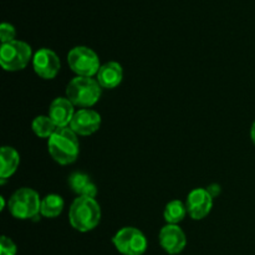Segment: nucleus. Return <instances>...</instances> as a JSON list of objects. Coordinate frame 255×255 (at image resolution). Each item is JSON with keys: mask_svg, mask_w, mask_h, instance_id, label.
Here are the masks:
<instances>
[{"mask_svg": "<svg viewBox=\"0 0 255 255\" xmlns=\"http://www.w3.org/2000/svg\"><path fill=\"white\" fill-rule=\"evenodd\" d=\"M32 59V50L27 42L14 40L7 44H1L0 49V65L5 71L15 72L25 69Z\"/></svg>", "mask_w": 255, "mask_h": 255, "instance_id": "obj_5", "label": "nucleus"}, {"mask_svg": "<svg viewBox=\"0 0 255 255\" xmlns=\"http://www.w3.org/2000/svg\"><path fill=\"white\" fill-rule=\"evenodd\" d=\"M20 163V154L15 148L4 146L0 152V181L4 183L5 179L11 177L16 172Z\"/></svg>", "mask_w": 255, "mask_h": 255, "instance_id": "obj_14", "label": "nucleus"}, {"mask_svg": "<svg viewBox=\"0 0 255 255\" xmlns=\"http://www.w3.org/2000/svg\"><path fill=\"white\" fill-rule=\"evenodd\" d=\"M65 207V202L59 194H47L41 199L40 206V214L45 218H56L62 213Z\"/></svg>", "mask_w": 255, "mask_h": 255, "instance_id": "obj_16", "label": "nucleus"}, {"mask_svg": "<svg viewBox=\"0 0 255 255\" xmlns=\"http://www.w3.org/2000/svg\"><path fill=\"white\" fill-rule=\"evenodd\" d=\"M187 211L194 221H201L211 213L213 208V197L207 188H194L187 197Z\"/></svg>", "mask_w": 255, "mask_h": 255, "instance_id": "obj_9", "label": "nucleus"}, {"mask_svg": "<svg viewBox=\"0 0 255 255\" xmlns=\"http://www.w3.org/2000/svg\"><path fill=\"white\" fill-rule=\"evenodd\" d=\"M207 191H208L209 193H211V196L214 198V197H217L219 193H221V187H219L218 184H212L211 187L207 188Z\"/></svg>", "mask_w": 255, "mask_h": 255, "instance_id": "obj_21", "label": "nucleus"}, {"mask_svg": "<svg viewBox=\"0 0 255 255\" xmlns=\"http://www.w3.org/2000/svg\"><path fill=\"white\" fill-rule=\"evenodd\" d=\"M32 131L40 138H50L55 133L59 127L54 124L49 116H37L35 117L31 124Z\"/></svg>", "mask_w": 255, "mask_h": 255, "instance_id": "obj_18", "label": "nucleus"}, {"mask_svg": "<svg viewBox=\"0 0 255 255\" xmlns=\"http://www.w3.org/2000/svg\"><path fill=\"white\" fill-rule=\"evenodd\" d=\"M67 64L77 76L82 77L95 76L101 67L99 55L87 46H76L70 50Z\"/></svg>", "mask_w": 255, "mask_h": 255, "instance_id": "obj_6", "label": "nucleus"}, {"mask_svg": "<svg viewBox=\"0 0 255 255\" xmlns=\"http://www.w3.org/2000/svg\"><path fill=\"white\" fill-rule=\"evenodd\" d=\"M112 243L122 255H143L147 251L146 236L134 227H125L116 232Z\"/></svg>", "mask_w": 255, "mask_h": 255, "instance_id": "obj_7", "label": "nucleus"}, {"mask_svg": "<svg viewBox=\"0 0 255 255\" xmlns=\"http://www.w3.org/2000/svg\"><path fill=\"white\" fill-rule=\"evenodd\" d=\"M15 27L12 26L9 22H2L0 25V40H1V44H7V42H11L15 40Z\"/></svg>", "mask_w": 255, "mask_h": 255, "instance_id": "obj_19", "label": "nucleus"}, {"mask_svg": "<svg viewBox=\"0 0 255 255\" xmlns=\"http://www.w3.org/2000/svg\"><path fill=\"white\" fill-rule=\"evenodd\" d=\"M47 149L50 156L59 164L74 163L80 153V143L77 134L70 127H61L47 138Z\"/></svg>", "mask_w": 255, "mask_h": 255, "instance_id": "obj_1", "label": "nucleus"}, {"mask_svg": "<svg viewBox=\"0 0 255 255\" xmlns=\"http://www.w3.org/2000/svg\"><path fill=\"white\" fill-rule=\"evenodd\" d=\"M0 201H1V208H0V209H1V211H2V209L5 208V202H4V197H0Z\"/></svg>", "mask_w": 255, "mask_h": 255, "instance_id": "obj_23", "label": "nucleus"}, {"mask_svg": "<svg viewBox=\"0 0 255 255\" xmlns=\"http://www.w3.org/2000/svg\"><path fill=\"white\" fill-rule=\"evenodd\" d=\"M101 207L95 198L77 197L69 209V222L72 228L87 233L99 226L101 221Z\"/></svg>", "mask_w": 255, "mask_h": 255, "instance_id": "obj_2", "label": "nucleus"}, {"mask_svg": "<svg viewBox=\"0 0 255 255\" xmlns=\"http://www.w3.org/2000/svg\"><path fill=\"white\" fill-rule=\"evenodd\" d=\"M69 186L71 191L77 194V197L95 198L97 196V188L95 183L86 173L82 172H74L69 177Z\"/></svg>", "mask_w": 255, "mask_h": 255, "instance_id": "obj_15", "label": "nucleus"}, {"mask_svg": "<svg viewBox=\"0 0 255 255\" xmlns=\"http://www.w3.org/2000/svg\"><path fill=\"white\" fill-rule=\"evenodd\" d=\"M251 137H252V141H253V143L255 144V121H254L253 126H252V129H251Z\"/></svg>", "mask_w": 255, "mask_h": 255, "instance_id": "obj_22", "label": "nucleus"}, {"mask_svg": "<svg viewBox=\"0 0 255 255\" xmlns=\"http://www.w3.org/2000/svg\"><path fill=\"white\" fill-rule=\"evenodd\" d=\"M16 246L14 242L6 236H2L0 239V255H16Z\"/></svg>", "mask_w": 255, "mask_h": 255, "instance_id": "obj_20", "label": "nucleus"}, {"mask_svg": "<svg viewBox=\"0 0 255 255\" xmlns=\"http://www.w3.org/2000/svg\"><path fill=\"white\" fill-rule=\"evenodd\" d=\"M32 67L37 76L44 80H52L59 74L61 62L56 52L44 47L37 50L32 56Z\"/></svg>", "mask_w": 255, "mask_h": 255, "instance_id": "obj_8", "label": "nucleus"}, {"mask_svg": "<svg viewBox=\"0 0 255 255\" xmlns=\"http://www.w3.org/2000/svg\"><path fill=\"white\" fill-rule=\"evenodd\" d=\"M159 244L166 253L176 255L182 253L187 246V237L177 224H166L159 232Z\"/></svg>", "mask_w": 255, "mask_h": 255, "instance_id": "obj_11", "label": "nucleus"}, {"mask_svg": "<svg viewBox=\"0 0 255 255\" xmlns=\"http://www.w3.org/2000/svg\"><path fill=\"white\" fill-rule=\"evenodd\" d=\"M101 126V115L91 109H81L75 112L70 128L77 136H90L97 132Z\"/></svg>", "mask_w": 255, "mask_h": 255, "instance_id": "obj_10", "label": "nucleus"}, {"mask_svg": "<svg viewBox=\"0 0 255 255\" xmlns=\"http://www.w3.org/2000/svg\"><path fill=\"white\" fill-rule=\"evenodd\" d=\"M41 199L36 191L31 188H19L9 199V212L14 218L35 219L40 216Z\"/></svg>", "mask_w": 255, "mask_h": 255, "instance_id": "obj_4", "label": "nucleus"}, {"mask_svg": "<svg viewBox=\"0 0 255 255\" xmlns=\"http://www.w3.org/2000/svg\"><path fill=\"white\" fill-rule=\"evenodd\" d=\"M97 81L104 89H115L119 86L124 79V69L121 64L116 61H109L101 65L96 75Z\"/></svg>", "mask_w": 255, "mask_h": 255, "instance_id": "obj_13", "label": "nucleus"}, {"mask_svg": "<svg viewBox=\"0 0 255 255\" xmlns=\"http://www.w3.org/2000/svg\"><path fill=\"white\" fill-rule=\"evenodd\" d=\"M187 213H188V211H187L186 204L178 199H173V201L168 202L164 207L163 217L167 224H177L178 226V223H181L186 218Z\"/></svg>", "mask_w": 255, "mask_h": 255, "instance_id": "obj_17", "label": "nucleus"}, {"mask_svg": "<svg viewBox=\"0 0 255 255\" xmlns=\"http://www.w3.org/2000/svg\"><path fill=\"white\" fill-rule=\"evenodd\" d=\"M74 105L71 104L67 97H56L54 101L50 104L49 115L47 116L54 121L59 128L61 127H69L71 124L75 115Z\"/></svg>", "mask_w": 255, "mask_h": 255, "instance_id": "obj_12", "label": "nucleus"}, {"mask_svg": "<svg viewBox=\"0 0 255 255\" xmlns=\"http://www.w3.org/2000/svg\"><path fill=\"white\" fill-rule=\"evenodd\" d=\"M66 97L74 106L90 109L101 97V85L92 77L76 76L67 84Z\"/></svg>", "mask_w": 255, "mask_h": 255, "instance_id": "obj_3", "label": "nucleus"}]
</instances>
